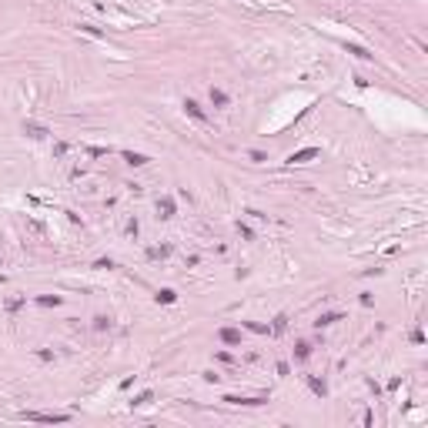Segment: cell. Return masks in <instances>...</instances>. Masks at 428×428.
<instances>
[{
	"label": "cell",
	"mask_w": 428,
	"mask_h": 428,
	"mask_svg": "<svg viewBox=\"0 0 428 428\" xmlns=\"http://www.w3.org/2000/svg\"><path fill=\"white\" fill-rule=\"evenodd\" d=\"M315 147H308V151H298V154H291V161H294V164H305L308 161V157H315Z\"/></svg>",
	"instance_id": "2"
},
{
	"label": "cell",
	"mask_w": 428,
	"mask_h": 428,
	"mask_svg": "<svg viewBox=\"0 0 428 428\" xmlns=\"http://www.w3.org/2000/svg\"><path fill=\"white\" fill-rule=\"evenodd\" d=\"M24 418H30V421H67V415H37V412H27Z\"/></svg>",
	"instance_id": "1"
}]
</instances>
